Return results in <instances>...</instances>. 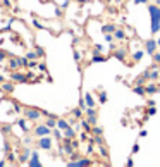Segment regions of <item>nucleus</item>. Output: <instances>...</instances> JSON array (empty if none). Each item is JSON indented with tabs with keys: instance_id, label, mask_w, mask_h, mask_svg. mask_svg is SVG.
Instances as JSON below:
<instances>
[{
	"instance_id": "0e129e2a",
	"label": "nucleus",
	"mask_w": 160,
	"mask_h": 167,
	"mask_svg": "<svg viewBox=\"0 0 160 167\" xmlns=\"http://www.w3.org/2000/svg\"><path fill=\"white\" fill-rule=\"evenodd\" d=\"M157 43H158V49H160V36L157 38Z\"/></svg>"
},
{
	"instance_id": "423d86ee",
	"label": "nucleus",
	"mask_w": 160,
	"mask_h": 167,
	"mask_svg": "<svg viewBox=\"0 0 160 167\" xmlns=\"http://www.w3.org/2000/svg\"><path fill=\"white\" fill-rule=\"evenodd\" d=\"M157 50H158V43H157L155 38H150V40L145 41V52H146L148 55H153Z\"/></svg>"
},
{
	"instance_id": "dca6fc26",
	"label": "nucleus",
	"mask_w": 160,
	"mask_h": 167,
	"mask_svg": "<svg viewBox=\"0 0 160 167\" xmlns=\"http://www.w3.org/2000/svg\"><path fill=\"white\" fill-rule=\"evenodd\" d=\"M133 91L136 93V95H141V97H145V95H146V88H145V84H134V86H133Z\"/></svg>"
},
{
	"instance_id": "bb28decb",
	"label": "nucleus",
	"mask_w": 160,
	"mask_h": 167,
	"mask_svg": "<svg viewBox=\"0 0 160 167\" xmlns=\"http://www.w3.org/2000/svg\"><path fill=\"white\" fill-rule=\"evenodd\" d=\"M72 115L79 121V119H83V115H84V110H83L81 107H78V109H72Z\"/></svg>"
},
{
	"instance_id": "ea45409f",
	"label": "nucleus",
	"mask_w": 160,
	"mask_h": 167,
	"mask_svg": "<svg viewBox=\"0 0 160 167\" xmlns=\"http://www.w3.org/2000/svg\"><path fill=\"white\" fill-rule=\"evenodd\" d=\"M12 103H14V110H16V112H22V110H24L19 102H12Z\"/></svg>"
},
{
	"instance_id": "a211bd4d",
	"label": "nucleus",
	"mask_w": 160,
	"mask_h": 167,
	"mask_svg": "<svg viewBox=\"0 0 160 167\" xmlns=\"http://www.w3.org/2000/svg\"><path fill=\"white\" fill-rule=\"evenodd\" d=\"M83 97H84V102H86L88 107H96V102H95V98H93L91 93H84Z\"/></svg>"
},
{
	"instance_id": "c9c22d12",
	"label": "nucleus",
	"mask_w": 160,
	"mask_h": 167,
	"mask_svg": "<svg viewBox=\"0 0 160 167\" xmlns=\"http://www.w3.org/2000/svg\"><path fill=\"white\" fill-rule=\"evenodd\" d=\"M91 133H93V134H102V133H103V128H102V126H93V128H91Z\"/></svg>"
},
{
	"instance_id": "4468645a",
	"label": "nucleus",
	"mask_w": 160,
	"mask_h": 167,
	"mask_svg": "<svg viewBox=\"0 0 160 167\" xmlns=\"http://www.w3.org/2000/svg\"><path fill=\"white\" fill-rule=\"evenodd\" d=\"M19 67H21V62H19V59L10 57V59H9V69H10V71H18Z\"/></svg>"
},
{
	"instance_id": "a19ab883",
	"label": "nucleus",
	"mask_w": 160,
	"mask_h": 167,
	"mask_svg": "<svg viewBox=\"0 0 160 167\" xmlns=\"http://www.w3.org/2000/svg\"><path fill=\"white\" fill-rule=\"evenodd\" d=\"M114 33H107V35H105V41H108V43H114V40H115V38H114Z\"/></svg>"
},
{
	"instance_id": "bf43d9fd",
	"label": "nucleus",
	"mask_w": 160,
	"mask_h": 167,
	"mask_svg": "<svg viewBox=\"0 0 160 167\" xmlns=\"http://www.w3.org/2000/svg\"><path fill=\"white\" fill-rule=\"evenodd\" d=\"M72 146H74V148H78V146H79V143H78L76 140H72Z\"/></svg>"
},
{
	"instance_id": "4be33fe9",
	"label": "nucleus",
	"mask_w": 160,
	"mask_h": 167,
	"mask_svg": "<svg viewBox=\"0 0 160 167\" xmlns=\"http://www.w3.org/2000/svg\"><path fill=\"white\" fill-rule=\"evenodd\" d=\"M69 126H71L69 121H65V119H60V117L57 119V128H59V129H62V131H64V129H67Z\"/></svg>"
},
{
	"instance_id": "58836bf2",
	"label": "nucleus",
	"mask_w": 160,
	"mask_h": 167,
	"mask_svg": "<svg viewBox=\"0 0 160 167\" xmlns=\"http://www.w3.org/2000/svg\"><path fill=\"white\" fill-rule=\"evenodd\" d=\"M35 52H36V55H38L40 59H43V57H45V50L41 49V47H36V50H35Z\"/></svg>"
},
{
	"instance_id": "c756f323",
	"label": "nucleus",
	"mask_w": 160,
	"mask_h": 167,
	"mask_svg": "<svg viewBox=\"0 0 160 167\" xmlns=\"http://www.w3.org/2000/svg\"><path fill=\"white\" fill-rule=\"evenodd\" d=\"M53 136L57 138V140H62V138H64V133H62V129H59V128H53Z\"/></svg>"
},
{
	"instance_id": "a18cd8bd",
	"label": "nucleus",
	"mask_w": 160,
	"mask_h": 167,
	"mask_svg": "<svg viewBox=\"0 0 160 167\" xmlns=\"http://www.w3.org/2000/svg\"><path fill=\"white\" fill-rule=\"evenodd\" d=\"M26 57L29 59V60H33V59H38V55H36V52H28Z\"/></svg>"
},
{
	"instance_id": "f3484780",
	"label": "nucleus",
	"mask_w": 160,
	"mask_h": 167,
	"mask_svg": "<svg viewBox=\"0 0 160 167\" xmlns=\"http://www.w3.org/2000/svg\"><path fill=\"white\" fill-rule=\"evenodd\" d=\"M102 62H107V57H105V55H102V53H96V55H93V57H91L90 64H102Z\"/></svg>"
},
{
	"instance_id": "c03bdc74",
	"label": "nucleus",
	"mask_w": 160,
	"mask_h": 167,
	"mask_svg": "<svg viewBox=\"0 0 160 167\" xmlns=\"http://www.w3.org/2000/svg\"><path fill=\"white\" fill-rule=\"evenodd\" d=\"M93 145H95L93 141H91L90 145H88V148H86V153H88V155H91V153H93V150H95V146H93Z\"/></svg>"
},
{
	"instance_id": "7c9ffc66",
	"label": "nucleus",
	"mask_w": 160,
	"mask_h": 167,
	"mask_svg": "<svg viewBox=\"0 0 160 167\" xmlns=\"http://www.w3.org/2000/svg\"><path fill=\"white\" fill-rule=\"evenodd\" d=\"M5 160H7L9 164H12L14 160H16V153H14V152H7V155H5Z\"/></svg>"
},
{
	"instance_id": "5701e85b",
	"label": "nucleus",
	"mask_w": 160,
	"mask_h": 167,
	"mask_svg": "<svg viewBox=\"0 0 160 167\" xmlns=\"http://www.w3.org/2000/svg\"><path fill=\"white\" fill-rule=\"evenodd\" d=\"M79 122H81V128L84 129V131L91 133V128H93V126L90 124V121H88V119H86V121H84V119H79Z\"/></svg>"
},
{
	"instance_id": "6e6d98bb",
	"label": "nucleus",
	"mask_w": 160,
	"mask_h": 167,
	"mask_svg": "<svg viewBox=\"0 0 160 167\" xmlns=\"http://www.w3.org/2000/svg\"><path fill=\"white\" fill-rule=\"evenodd\" d=\"M146 134H148V131H145V129H141V131H139V136H143V138H145Z\"/></svg>"
},
{
	"instance_id": "3c124183",
	"label": "nucleus",
	"mask_w": 160,
	"mask_h": 167,
	"mask_svg": "<svg viewBox=\"0 0 160 167\" xmlns=\"http://www.w3.org/2000/svg\"><path fill=\"white\" fill-rule=\"evenodd\" d=\"M134 165V160L133 158H127V160H126V167H133Z\"/></svg>"
},
{
	"instance_id": "aec40b11",
	"label": "nucleus",
	"mask_w": 160,
	"mask_h": 167,
	"mask_svg": "<svg viewBox=\"0 0 160 167\" xmlns=\"http://www.w3.org/2000/svg\"><path fill=\"white\" fill-rule=\"evenodd\" d=\"M114 38L119 40V41H122V40L127 38V35H126V31H124V29H119V28H117V29L114 31Z\"/></svg>"
},
{
	"instance_id": "7ed1b4c3",
	"label": "nucleus",
	"mask_w": 160,
	"mask_h": 167,
	"mask_svg": "<svg viewBox=\"0 0 160 167\" xmlns=\"http://www.w3.org/2000/svg\"><path fill=\"white\" fill-rule=\"evenodd\" d=\"M127 53H129V50L126 49V47H115V49L112 50V55L117 59V60H121V62H126Z\"/></svg>"
},
{
	"instance_id": "72a5a7b5",
	"label": "nucleus",
	"mask_w": 160,
	"mask_h": 167,
	"mask_svg": "<svg viewBox=\"0 0 160 167\" xmlns=\"http://www.w3.org/2000/svg\"><path fill=\"white\" fill-rule=\"evenodd\" d=\"M157 114V107L155 105H150L148 107V110H146V115L148 117H151V115H155Z\"/></svg>"
},
{
	"instance_id": "20e7f679",
	"label": "nucleus",
	"mask_w": 160,
	"mask_h": 167,
	"mask_svg": "<svg viewBox=\"0 0 160 167\" xmlns=\"http://www.w3.org/2000/svg\"><path fill=\"white\" fill-rule=\"evenodd\" d=\"M36 138H41V136H50V133H52V128H48L47 124H38L35 129H33Z\"/></svg>"
},
{
	"instance_id": "cd10ccee",
	"label": "nucleus",
	"mask_w": 160,
	"mask_h": 167,
	"mask_svg": "<svg viewBox=\"0 0 160 167\" xmlns=\"http://www.w3.org/2000/svg\"><path fill=\"white\" fill-rule=\"evenodd\" d=\"M0 131L4 133V134H10L12 133V126L10 124H4V126H0Z\"/></svg>"
},
{
	"instance_id": "052dcab7",
	"label": "nucleus",
	"mask_w": 160,
	"mask_h": 167,
	"mask_svg": "<svg viewBox=\"0 0 160 167\" xmlns=\"http://www.w3.org/2000/svg\"><path fill=\"white\" fill-rule=\"evenodd\" d=\"M24 143H28V145H29V143H31V138L26 136V138H24Z\"/></svg>"
},
{
	"instance_id": "69168bd1",
	"label": "nucleus",
	"mask_w": 160,
	"mask_h": 167,
	"mask_svg": "<svg viewBox=\"0 0 160 167\" xmlns=\"http://www.w3.org/2000/svg\"><path fill=\"white\" fill-rule=\"evenodd\" d=\"M107 2H112V0H107Z\"/></svg>"
},
{
	"instance_id": "4d7b16f0",
	"label": "nucleus",
	"mask_w": 160,
	"mask_h": 167,
	"mask_svg": "<svg viewBox=\"0 0 160 167\" xmlns=\"http://www.w3.org/2000/svg\"><path fill=\"white\" fill-rule=\"evenodd\" d=\"M4 7H10V0H4Z\"/></svg>"
},
{
	"instance_id": "9d476101",
	"label": "nucleus",
	"mask_w": 160,
	"mask_h": 167,
	"mask_svg": "<svg viewBox=\"0 0 160 167\" xmlns=\"http://www.w3.org/2000/svg\"><path fill=\"white\" fill-rule=\"evenodd\" d=\"M26 165H29V167H41V160H40V155H38V152H31V158L28 160V164Z\"/></svg>"
},
{
	"instance_id": "2eb2a0df",
	"label": "nucleus",
	"mask_w": 160,
	"mask_h": 167,
	"mask_svg": "<svg viewBox=\"0 0 160 167\" xmlns=\"http://www.w3.org/2000/svg\"><path fill=\"white\" fill-rule=\"evenodd\" d=\"M18 126H19V128H21L24 133H29V126H28V119H26V117H24V119L19 117V119H18Z\"/></svg>"
},
{
	"instance_id": "37998d69",
	"label": "nucleus",
	"mask_w": 160,
	"mask_h": 167,
	"mask_svg": "<svg viewBox=\"0 0 160 167\" xmlns=\"http://www.w3.org/2000/svg\"><path fill=\"white\" fill-rule=\"evenodd\" d=\"M33 26H35V28H38V29H45V26L41 24V22H38L36 19H33Z\"/></svg>"
},
{
	"instance_id": "6ab92c4d",
	"label": "nucleus",
	"mask_w": 160,
	"mask_h": 167,
	"mask_svg": "<svg viewBox=\"0 0 160 167\" xmlns=\"http://www.w3.org/2000/svg\"><path fill=\"white\" fill-rule=\"evenodd\" d=\"M57 119H59V117H57V115H53V114H50V115H48V119H47V122H45V124H47V126H48V128H57Z\"/></svg>"
},
{
	"instance_id": "a878e982",
	"label": "nucleus",
	"mask_w": 160,
	"mask_h": 167,
	"mask_svg": "<svg viewBox=\"0 0 160 167\" xmlns=\"http://www.w3.org/2000/svg\"><path fill=\"white\" fill-rule=\"evenodd\" d=\"M2 91L4 93H12L14 91V83H2Z\"/></svg>"
},
{
	"instance_id": "f257e3e1",
	"label": "nucleus",
	"mask_w": 160,
	"mask_h": 167,
	"mask_svg": "<svg viewBox=\"0 0 160 167\" xmlns=\"http://www.w3.org/2000/svg\"><path fill=\"white\" fill-rule=\"evenodd\" d=\"M146 9H148L150 21H151L150 31H151V35H157V33L160 31V7L153 2V4H148L146 5Z\"/></svg>"
},
{
	"instance_id": "f704fd0d",
	"label": "nucleus",
	"mask_w": 160,
	"mask_h": 167,
	"mask_svg": "<svg viewBox=\"0 0 160 167\" xmlns=\"http://www.w3.org/2000/svg\"><path fill=\"white\" fill-rule=\"evenodd\" d=\"M102 52H103V47H102V45H95V47H93V50H91V53H93V55L102 53Z\"/></svg>"
},
{
	"instance_id": "680f3d73",
	"label": "nucleus",
	"mask_w": 160,
	"mask_h": 167,
	"mask_svg": "<svg viewBox=\"0 0 160 167\" xmlns=\"http://www.w3.org/2000/svg\"><path fill=\"white\" fill-rule=\"evenodd\" d=\"M151 2H155L157 5H160V0H151Z\"/></svg>"
},
{
	"instance_id": "e433bc0d",
	"label": "nucleus",
	"mask_w": 160,
	"mask_h": 167,
	"mask_svg": "<svg viewBox=\"0 0 160 167\" xmlns=\"http://www.w3.org/2000/svg\"><path fill=\"white\" fill-rule=\"evenodd\" d=\"M151 59H153V62H155V64H160V49L157 50L153 55H151Z\"/></svg>"
},
{
	"instance_id": "1a4fd4ad",
	"label": "nucleus",
	"mask_w": 160,
	"mask_h": 167,
	"mask_svg": "<svg viewBox=\"0 0 160 167\" xmlns=\"http://www.w3.org/2000/svg\"><path fill=\"white\" fill-rule=\"evenodd\" d=\"M10 79H12L14 83H28V74H22L19 71H12Z\"/></svg>"
},
{
	"instance_id": "864d4df0",
	"label": "nucleus",
	"mask_w": 160,
	"mask_h": 167,
	"mask_svg": "<svg viewBox=\"0 0 160 167\" xmlns=\"http://www.w3.org/2000/svg\"><path fill=\"white\" fill-rule=\"evenodd\" d=\"M79 138H81L83 141H86V140H88V133H86V131H84V133H81V136H79Z\"/></svg>"
},
{
	"instance_id": "6e6552de",
	"label": "nucleus",
	"mask_w": 160,
	"mask_h": 167,
	"mask_svg": "<svg viewBox=\"0 0 160 167\" xmlns=\"http://www.w3.org/2000/svg\"><path fill=\"white\" fill-rule=\"evenodd\" d=\"M36 145H38V148H41V150H52V138L50 136H41V138H38Z\"/></svg>"
},
{
	"instance_id": "39448f33",
	"label": "nucleus",
	"mask_w": 160,
	"mask_h": 167,
	"mask_svg": "<svg viewBox=\"0 0 160 167\" xmlns=\"http://www.w3.org/2000/svg\"><path fill=\"white\" fill-rule=\"evenodd\" d=\"M91 160L90 158H86V157H79V158H76V160H69L67 162V167H86V165H91Z\"/></svg>"
},
{
	"instance_id": "9b49d317",
	"label": "nucleus",
	"mask_w": 160,
	"mask_h": 167,
	"mask_svg": "<svg viewBox=\"0 0 160 167\" xmlns=\"http://www.w3.org/2000/svg\"><path fill=\"white\" fill-rule=\"evenodd\" d=\"M145 88H146V95H155V93L160 91V86L157 83H153V81H151V83H148Z\"/></svg>"
},
{
	"instance_id": "5fc2aeb1",
	"label": "nucleus",
	"mask_w": 160,
	"mask_h": 167,
	"mask_svg": "<svg viewBox=\"0 0 160 167\" xmlns=\"http://www.w3.org/2000/svg\"><path fill=\"white\" fill-rule=\"evenodd\" d=\"M134 2V5H139V4H146L148 0H133Z\"/></svg>"
},
{
	"instance_id": "c85d7f7f",
	"label": "nucleus",
	"mask_w": 160,
	"mask_h": 167,
	"mask_svg": "<svg viewBox=\"0 0 160 167\" xmlns=\"http://www.w3.org/2000/svg\"><path fill=\"white\" fill-rule=\"evenodd\" d=\"M91 141H93V143H95L96 146H100V145H105V143H103V138H102V134H95V138H93Z\"/></svg>"
},
{
	"instance_id": "2f4dec72",
	"label": "nucleus",
	"mask_w": 160,
	"mask_h": 167,
	"mask_svg": "<svg viewBox=\"0 0 160 167\" xmlns=\"http://www.w3.org/2000/svg\"><path fill=\"white\" fill-rule=\"evenodd\" d=\"M98 152H100V155H102L103 158L108 157V152H107V148H105V145H100L98 146Z\"/></svg>"
},
{
	"instance_id": "f8f14e48",
	"label": "nucleus",
	"mask_w": 160,
	"mask_h": 167,
	"mask_svg": "<svg viewBox=\"0 0 160 167\" xmlns=\"http://www.w3.org/2000/svg\"><path fill=\"white\" fill-rule=\"evenodd\" d=\"M31 158V150L29 148H24L22 153L19 155V164H28V160Z\"/></svg>"
},
{
	"instance_id": "0eeeda50",
	"label": "nucleus",
	"mask_w": 160,
	"mask_h": 167,
	"mask_svg": "<svg viewBox=\"0 0 160 167\" xmlns=\"http://www.w3.org/2000/svg\"><path fill=\"white\" fill-rule=\"evenodd\" d=\"M145 76L148 78V81H157V79L160 78V69L158 67H155V64H153L150 69L145 71Z\"/></svg>"
},
{
	"instance_id": "603ef678",
	"label": "nucleus",
	"mask_w": 160,
	"mask_h": 167,
	"mask_svg": "<svg viewBox=\"0 0 160 167\" xmlns=\"http://www.w3.org/2000/svg\"><path fill=\"white\" fill-rule=\"evenodd\" d=\"M138 152H139V145L138 143H134L133 145V153H138Z\"/></svg>"
},
{
	"instance_id": "4c0bfd02",
	"label": "nucleus",
	"mask_w": 160,
	"mask_h": 167,
	"mask_svg": "<svg viewBox=\"0 0 160 167\" xmlns=\"http://www.w3.org/2000/svg\"><path fill=\"white\" fill-rule=\"evenodd\" d=\"M28 69H36V67H38V62H36V59H33V60H29L28 62Z\"/></svg>"
},
{
	"instance_id": "8fccbe9b",
	"label": "nucleus",
	"mask_w": 160,
	"mask_h": 167,
	"mask_svg": "<svg viewBox=\"0 0 160 167\" xmlns=\"http://www.w3.org/2000/svg\"><path fill=\"white\" fill-rule=\"evenodd\" d=\"M5 59H7V53H5L4 50H0V62H4Z\"/></svg>"
},
{
	"instance_id": "13d9d810",
	"label": "nucleus",
	"mask_w": 160,
	"mask_h": 167,
	"mask_svg": "<svg viewBox=\"0 0 160 167\" xmlns=\"http://www.w3.org/2000/svg\"><path fill=\"white\" fill-rule=\"evenodd\" d=\"M7 164H9V162H7V160H0V167H4V165H7Z\"/></svg>"
},
{
	"instance_id": "09e8293b",
	"label": "nucleus",
	"mask_w": 160,
	"mask_h": 167,
	"mask_svg": "<svg viewBox=\"0 0 160 167\" xmlns=\"http://www.w3.org/2000/svg\"><path fill=\"white\" fill-rule=\"evenodd\" d=\"M38 69L41 71V72H47V66H45L43 62H40V64H38Z\"/></svg>"
},
{
	"instance_id": "412c9836",
	"label": "nucleus",
	"mask_w": 160,
	"mask_h": 167,
	"mask_svg": "<svg viewBox=\"0 0 160 167\" xmlns=\"http://www.w3.org/2000/svg\"><path fill=\"white\" fill-rule=\"evenodd\" d=\"M117 28H115V24L114 22H108V24H103L102 26V31H103V35H107V33H114Z\"/></svg>"
},
{
	"instance_id": "f03ea898",
	"label": "nucleus",
	"mask_w": 160,
	"mask_h": 167,
	"mask_svg": "<svg viewBox=\"0 0 160 167\" xmlns=\"http://www.w3.org/2000/svg\"><path fill=\"white\" fill-rule=\"evenodd\" d=\"M22 115L28 119V121H38L41 115H43V112L38 109H24L22 110Z\"/></svg>"
},
{
	"instance_id": "49530a36",
	"label": "nucleus",
	"mask_w": 160,
	"mask_h": 167,
	"mask_svg": "<svg viewBox=\"0 0 160 167\" xmlns=\"http://www.w3.org/2000/svg\"><path fill=\"white\" fill-rule=\"evenodd\" d=\"M4 152H5V153H7V152H10V143L7 140L4 141Z\"/></svg>"
},
{
	"instance_id": "473e14b6",
	"label": "nucleus",
	"mask_w": 160,
	"mask_h": 167,
	"mask_svg": "<svg viewBox=\"0 0 160 167\" xmlns=\"http://www.w3.org/2000/svg\"><path fill=\"white\" fill-rule=\"evenodd\" d=\"M146 76H145V72H143V74H139V78H136V84H145L146 83Z\"/></svg>"
},
{
	"instance_id": "ddd939ff",
	"label": "nucleus",
	"mask_w": 160,
	"mask_h": 167,
	"mask_svg": "<svg viewBox=\"0 0 160 167\" xmlns=\"http://www.w3.org/2000/svg\"><path fill=\"white\" fill-rule=\"evenodd\" d=\"M76 134H78V131L72 128V126H69L67 129H64V138H69V140H74L76 138Z\"/></svg>"
},
{
	"instance_id": "79ce46f5",
	"label": "nucleus",
	"mask_w": 160,
	"mask_h": 167,
	"mask_svg": "<svg viewBox=\"0 0 160 167\" xmlns=\"http://www.w3.org/2000/svg\"><path fill=\"white\" fill-rule=\"evenodd\" d=\"M28 81H31V83H35V81H38V78H36L33 72H28Z\"/></svg>"
},
{
	"instance_id": "b1692460",
	"label": "nucleus",
	"mask_w": 160,
	"mask_h": 167,
	"mask_svg": "<svg viewBox=\"0 0 160 167\" xmlns=\"http://www.w3.org/2000/svg\"><path fill=\"white\" fill-rule=\"evenodd\" d=\"M108 97H107V91L105 90H98V102L100 103H107Z\"/></svg>"
},
{
	"instance_id": "393cba45",
	"label": "nucleus",
	"mask_w": 160,
	"mask_h": 167,
	"mask_svg": "<svg viewBox=\"0 0 160 167\" xmlns=\"http://www.w3.org/2000/svg\"><path fill=\"white\" fill-rule=\"evenodd\" d=\"M145 53H146V52H145V50H141V49L136 50V52L133 53V60H134V62H139V60L143 59V55H145Z\"/></svg>"
},
{
	"instance_id": "e2e57ef3",
	"label": "nucleus",
	"mask_w": 160,
	"mask_h": 167,
	"mask_svg": "<svg viewBox=\"0 0 160 167\" xmlns=\"http://www.w3.org/2000/svg\"><path fill=\"white\" fill-rule=\"evenodd\" d=\"M0 83H4V76L0 74Z\"/></svg>"
},
{
	"instance_id": "de8ad7c7",
	"label": "nucleus",
	"mask_w": 160,
	"mask_h": 167,
	"mask_svg": "<svg viewBox=\"0 0 160 167\" xmlns=\"http://www.w3.org/2000/svg\"><path fill=\"white\" fill-rule=\"evenodd\" d=\"M74 59H76V62H81V53L78 50H74Z\"/></svg>"
}]
</instances>
